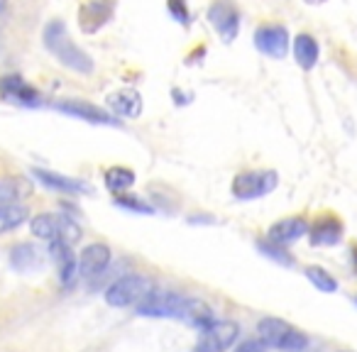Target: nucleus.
Here are the masks:
<instances>
[{"instance_id":"f03ea898","label":"nucleus","mask_w":357,"mask_h":352,"mask_svg":"<svg viewBox=\"0 0 357 352\" xmlns=\"http://www.w3.org/2000/svg\"><path fill=\"white\" fill-rule=\"evenodd\" d=\"M30 230L35 238L45 240V243H66V245H74L79 243L81 238V228L79 223L69 218L64 213H40L30 220Z\"/></svg>"},{"instance_id":"6ab92c4d","label":"nucleus","mask_w":357,"mask_h":352,"mask_svg":"<svg viewBox=\"0 0 357 352\" xmlns=\"http://www.w3.org/2000/svg\"><path fill=\"white\" fill-rule=\"evenodd\" d=\"M32 174H35L45 186H50V189H54V191H61V194H91V186L86 184V181L71 179V176H64V174L47 171V169H35Z\"/></svg>"},{"instance_id":"5701e85b","label":"nucleus","mask_w":357,"mask_h":352,"mask_svg":"<svg viewBox=\"0 0 357 352\" xmlns=\"http://www.w3.org/2000/svg\"><path fill=\"white\" fill-rule=\"evenodd\" d=\"M105 186L110 194H125L135 186V171L128 167H110L105 171Z\"/></svg>"},{"instance_id":"c85d7f7f","label":"nucleus","mask_w":357,"mask_h":352,"mask_svg":"<svg viewBox=\"0 0 357 352\" xmlns=\"http://www.w3.org/2000/svg\"><path fill=\"white\" fill-rule=\"evenodd\" d=\"M306 345H308V337L303 335V332H298V330H291V332L287 335V340L282 342V347H279V350L298 352V350H303Z\"/></svg>"},{"instance_id":"f3484780","label":"nucleus","mask_w":357,"mask_h":352,"mask_svg":"<svg viewBox=\"0 0 357 352\" xmlns=\"http://www.w3.org/2000/svg\"><path fill=\"white\" fill-rule=\"evenodd\" d=\"M291 52H294V59H296V64L301 66L303 71L316 69L318 56H321V47H318V42H316V37H313V35L301 32V35L294 37Z\"/></svg>"},{"instance_id":"cd10ccee","label":"nucleus","mask_w":357,"mask_h":352,"mask_svg":"<svg viewBox=\"0 0 357 352\" xmlns=\"http://www.w3.org/2000/svg\"><path fill=\"white\" fill-rule=\"evenodd\" d=\"M115 206L130 208V211H135V213H152V206H147L139 199H132V196H123V194H120V199H115Z\"/></svg>"},{"instance_id":"412c9836","label":"nucleus","mask_w":357,"mask_h":352,"mask_svg":"<svg viewBox=\"0 0 357 352\" xmlns=\"http://www.w3.org/2000/svg\"><path fill=\"white\" fill-rule=\"evenodd\" d=\"M42 250L37 245H30V243H22L17 247H13L10 252V264L17 269V272H37V269L45 264V257H42Z\"/></svg>"},{"instance_id":"9b49d317","label":"nucleus","mask_w":357,"mask_h":352,"mask_svg":"<svg viewBox=\"0 0 357 352\" xmlns=\"http://www.w3.org/2000/svg\"><path fill=\"white\" fill-rule=\"evenodd\" d=\"M0 98L8 103L17 105H40L42 93L32 84H27L22 76L17 74H6L0 76Z\"/></svg>"},{"instance_id":"f257e3e1","label":"nucleus","mask_w":357,"mask_h":352,"mask_svg":"<svg viewBox=\"0 0 357 352\" xmlns=\"http://www.w3.org/2000/svg\"><path fill=\"white\" fill-rule=\"evenodd\" d=\"M42 45L47 47L52 56L59 61L61 66L76 71L81 76L93 74L96 64L91 59V54L86 49H81L74 40H71L69 30H66L64 20H50L42 30Z\"/></svg>"},{"instance_id":"7ed1b4c3","label":"nucleus","mask_w":357,"mask_h":352,"mask_svg":"<svg viewBox=\"0 0 357 352\" xmlns=\"http://www.w3.org/2000/svg\"><path fill=\"white\" fill-rule=\"evenodd\" d=\"M154 291V282L144 274H128V277L115 279L105 291V303L113 308H128L139 303L144 296Z\"/></svg>"},{"instance_id":"4468645a","label":"nucleus","mask_w":357,"mask_h":352,"mask_svg":"<svg viewBox=\"0 0 357 352\" xmlns=\"http://www.w3.org/2000/svg\"><path fill=\"white\" fill-rule=\"evenodd\" d=\"M50 254L54 257V262L59 264V282L61 286H71L79 279V257L71 252V245L66 243H50Z\"/></svg>"},{"instance_id":"a211bd4d","label":"nucleus","mask_w":357,"mask_h":352,"mask_svg":"<svg viewBox=\"0 0 357 352\" xmlns=\"http://www.w3.org/2000/svg\"><path fill=\"white\" fill-rule=\"evenodd\" d=\"M178 321H184V323H189V326L204 330V328H208L211 323H215V316H213V311H211L208 303L201 301V298H184L181 313H178Z\"/></svg>"},{"instance_id":"bb28decb","label":"nucleus","mask_w":357,"mask_h":352,"mask_svg":"<svg viewBox=\"0 0 357 352\" xmlns=\"http://www.w3.org/2000/svg\"><path fill=\"white\" fill-rule=\"evenodd\" d=\"M259 250H262L264 254H267L269 259H277V262H282V264H291V257H289V252H284L282 250V245H277V243H259Z\"/></svg>"},{"instance_id":"7c9ffc66","label":"nucleus","mask_w":357,"mask_h":352,"mask_svg":"<svg viewBox=\"0 0 357 352\" xmlns=\"http://www.w3.org/2000/svg\"><path fill=\"white\" fill-rule=\"evenodd\" d=\"M6 8H8V0H0V15L6 13Z\"/></svg>"},{"instance_id":"6e6552de","label":"nucleus","mask_w":357,"mask_h":352,"mask_svg":"<svg viewBox=\"0 0 357 352\" xmlns=\"http://www.w3.org/2000/svg\"><path fill=\"white\" fill-rule=\"evenodd\" d=\"M115 15V0H84L79 6V27L86 35H96Z\"/></svg>"},{"instance_id":"b1692460","label":"nucleus","mask_w":357,"mask_h":352,"mask_svg":"<svg viewBox=\"0 0 357 352\" xmlns=\"http://www.w3.org/2000/svg\"><path fill=\"white\" fill-rule=\"evenodd\" d=\"M27 208L22 204H10L0 208V235L10 233V230L20 228L22 223L27 220Z\"/></svg>"},{"instance_id":"9d476101","label":"nucleus","mask_w":357,"mask_h":352,"mask_svg":"<svg viewBox=\"0 0 357 352\" xmlns=\"http://www.w3.org/2000/svg\"><path fill=\"white\" fill-rule=\"evenodd\" d=\"M54 108L59 110V113L71 115V118H79V120H86V123H93V125H118L120 123L113 113H108V110L98 108V105L89 103V100H81V98L56 100Z\"/></svg>"},{"instance_id":"4be33fe9","label":"nucleus","mask_w":357,"mask_h":352,"mask_svg":"<svg viewBox=\"0 0 357 352\" xmlns=\"http://www.w3.org/2000/svg\"><path fill=\"white\" fill-rule=\"evenodd\" d=\"M291 330L294 328L289 326L287 321H282V318H264V321H259V326H257L259 340H262L267 347H282V342L287 340V335Z\"/></svg>"},{"instance_id":"423d86ee","label":"nucleus","mask_w":357,"mask_h":352,"mask_svg":"<svg viewBox=\"0 0 357 352\" xmlns=\"http://www.w3.org/2000/svg\"><path fill=\"white\" fill-rule=\"evenodd\" d=\"M255 47L269 59H284L289 47H291V37L284 25L267 22V25H259L255 30Z\"/></svg>"},{"instance_id":"c756f323","label":"nucleus","mask_w":357,"mask_h":352,"mask_svg":"<svg viewBox=\"0 0 357 352\" xmlns=\"http://www.w3.org/2000/svg\"><path fill=\"white\" fill-rule=\"evenodd\" d=\"M235 352H267V345H264L262 340H248V342H243V345H238Z\"/></svg>"},{"instance_id":"0eeeda50","label":"nucleus","mask_w":357,"mask_h":352,"mask_svg":"<svg viewBox=\"0 0 357 352\" xmlns=\"http://www.w3.org/2000/svg\"><path fill=\"white\" fill-rule=\"evenodd\" d=\"M240 335V326L233 321H215L204 328L196 352H225Z\"/></svg>"},{"instance_id":"393cba45","label":"nucleus","mask_w":357,"mask_h":352,"mask_svg":"<svg viewBox=\"0 0 357 352\" xmlns=\"http://www.w3.org/2000/svg\"><path fill=\"white\" fill-rule=\"evenodd\" d=\"M306 277H308V282H311L316 289H321V291H326V293L337 291V279L333 277L331 272H326L323 267H308Z\"/></svg>"},{"instance_id":"2f4dec72","label":"nucleus","mask_w":357,"mask_h":352,"mask_svg":"<svg viewBox=\"0 0 357 352\" xmlns=\"http://www.w3.org/2000/svg\"><path fill=\"white\" fill-rule=\"evenodd\" d=\"M306 3H311V6H318V3H323V0H306Z\"/></svg>"},{"instance_id":"2eb2a0df","label":"nucleus","mask_w":357,"mask_h":352,"mask_svg":"<svg viewBox=\"0 0 357 352\" xmlns=\"http://www.w3.org/2000/svg\"><path fill=\"white\" fill-rule=\"evenodd\" d=\"M108 108L115 118L135 120L142 113V95L135 89H120L108 95Z\"/></svg>"},{"instance_id":"39448f33","label":"nucleus","mask_w":357,"mask_h":352,"mask_svg":"<svg viewBox=\"0 0 357 352\" xmlns=\"http://www.w3.org/2000/svg\"><path fill=\"white\" fill-rule=\"evenodd\" d=\"M208 22L225 45L240 35V10L233 0H213L208 8Z\"/></svg>"},{"instance_id":"dca6fc26","label":"nucleus","mask_w":357,"mask_h":352,"mask_svg":"<svg viewBox=\"0 0 357 352\" xmlns=\"http://www.w3.org/2000/svg\"><path fill=\"white\" fill-rule=\"evenodd\" d=\"M308 235H311V245L331 247L342 240V223L335 215H323L313 225H308Z\"/></svg>"},{"instance_id":"ddd939ff","label":"nucleus","mask_w":357,"mask_h":352,"mask_svg":"<svg viewBox=\"0 0 357 352\" xmlns=\"http://www.w3.org/2000/svg\"><path fill=\"white\" fill-rule=\"evenodd\" d=\"M267 235H269V240H272V243L287 247V245L301 240L303 235H308V220L301 218V215H291V218L277 220V223L269 228Z\"/></svg>"},{"instance_id":"20e7f679","label":"nucleus","mask_w":357,"mask_h":352,"mask_svg":"<svg viewBox=\"0 0 357 352\" xmlns=\"http://www.w3.org/2000/svg\"><path fill=\"white\" fill-rule=\"evenodd\" d=\"M279 184L277 171L272 169H259V171H243L233 179V196L240 201H252L262 199V196L272 194Z\"/></svg>"},{"instance_id":"aec40b11","label":"nucleus","mask_w":357,"mask_h":352,"mask_svg":"<svg viewBox=\"0 0 357 352\" xmlns=\"http://www.w3.org/2000/svg\"><path fill=\"white\" fill-rule=\"evenodd\" d=\"M32 196V181L27 176H6L0 179V208L10 204H20V201Z\"/></svg>"},{"instance_id":"a878e982","label":"nucleus","mask_w":357,"mask_h":352,"mask_svg":"<svg viewBox=\"0 0 357 352\" xmlns=\"http://www.w3.org/2000/svg\"><path fill=\"white\" fill-rule=\"evenodd\" d=\"M167 8H169V15L176 22H181V25H186V27L191 25V10L186 0H167Z\"/></svg>"},{"instance_id":"f8f14e48","label":"nucleus","mask_w":357,"mask_h":352,"mask_svg":"<svg viewBox=\"0 0 357 352\" xmlns=\"http://www.w3.org/2000/svg\"><path fill=\"white\" fill-rule=\"evenodd\" d=\"M110 264V247L105 243H91L79 254V277H98Z\"/></svg>"},{"instance_id":"1a4fd4ad","label":"nucleus","mask_w":357,"mask_h":352,"mask_svg":"<svg viewBox=\"0 0 357 352\" xmlns=\"http://www.w3.org/2000/svg\"><path fill=\"white\" fill-rule=\"evenodd\" d=\"M181 303H184V296L174 291H152L137 303V313L149 318H176L178 321Z\"/></svg>"}]
</instances>
